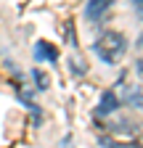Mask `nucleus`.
<instances>
[{
	"mask_svg": "<svg viewBox=\"0 0 143 148\" xmlns=\"http://www.w3.org/2000/svg\"><path fill=\"white\" fill-rule=\"evenodd\" d=\"M111 5H114V0H87L85 18H87V21H101V18L111 11Z\"/></svg>",
	"mask_w": 143,
	"mask_h": 148,
	"instance_id": "f03ea898",
	"label": "nucleus"
},
{
	"mask_svg": "<svg viewBox=\"0 0 143 148\" xmlns=\"http://www.w3.org/2000/svg\"><path fill=\"white\" fill-rule=\"evenodd\" d=\"M34 56H37V58H48V61H58V50L53 48L50 42H37Z\"/></svg>",
	"mask_w": 143,
	"mask_h": 148,
	"instance_id": "20e7f679",
	"label": "nucleus"
},
{
	"mask_svg": "<svg viewBox=\"0 0 143 148\" xmlns=\"http://www.w3.org/2000/svg\"><path fill=\"white\" fill-rule=\"evenodd\" d=\"M130 103H133V106H138V108H143V95H133V98H130Z\"/></svg>",
	"mask_w": 143,
	"mask_h": 148,
	"instance_id": "423d86ee",
	"label": "nucleus"
},
{
	"mask_svg": "<svg viewBox=\"0 0 143 148\" xmlns=\"http://www.w3.org/2000/svg\"><path fill=\"white\" fill-rule=\"evenodd\" d=\"M96 56L103 61V64H117L124 50H127V40H124V34L119 32H103L98 40H96Z\"/></svg>",
	"mask_w": 143,
	"mask_h": 148,
	"instance_id": "f257e3e1",
	"label": "nucleus"
},
{
	"mask_svg": "<svg viewBox=\"0 0 143 148\" xmlns=\"http://www.w3.org/2000/svg\"><path fill=\"white\" fill-rule=\"evenodd\" d=\"M133 5L138 8V16H140V21H143V0H133Z\"/></svg>",
	"mask_w": 143,
	"mask_h": 148,
	"instance_id": "0eeeda50",
	"label": "nucleus"
},
{
	"mask_svg": "<svg viewBox=\"0 0 143 148\" xmlns=\"http://www.w3.org/2000/svg\"><path fill=\"white\" fill-rule=\"evenodd\" d=\"M119 101H117V92L109 90V92H103V98H101V106H98V114H111V111H117Z\"/></svg>",
	"mask_w": 143,
	"mask_h": 148,
	"instance_id": "7ed1b4c3",
	"label": "nucleus"
},
{
	"mask_svg": "<svg viewBox=\"0 0 143 148\" xmlns=\"http://www.w3.org/2000/svg\"><path fill=\"white\" fill-rule=\"evenodd\" d=\"M138 74H140V77H143V58L138 61Z\"/></svg>",
	"mask_w": 143,
	"mask_h": 148,
	"instance_id": "6e6552de",
	"label": "nucleus"
},
{
	"mask_svg": "<svg viewBox=\"0 0 143 148\" xmlns=\"http://www.w3.org/2000/svg\"><path fill=\"white\" fill-rule=\"evenodd\" d=\"M34 79H37V82H40V87H48V77H43V74H40V71H34Z\"/></svg>",
	"mask_w": 143,
	"mask_h": 148,
	"instance_id": "39448f33",
	"label": "nucleus"
}]
</instances>
